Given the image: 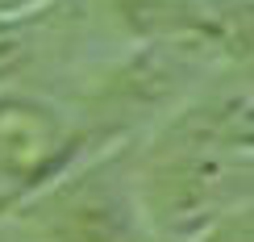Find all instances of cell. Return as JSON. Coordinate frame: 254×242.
Listing matches in <instances>:
<instances>
[{
    "instance_id": "6da1fadb",
    "label": "cell",
    "mask_w": 254,
    "mask_h": 242,
    "mask_svg": "<svg viewBox=\"0 0 254 242\" xmlns=\"http://www.w3.org/2000/svg\"><path fill=\"white\" fill-rule=\"evenodd\" d=\"M133 192L158 242H192L250 201L246 96L204 100L179 113L137 155Z\"/></svg>"
},
{
    "instance_id": "7a4b0ae2",
    "label": "cell",
    "mask_w": 254,
    "mask_h": 242,
    "mask_svg": "<svg viewBox=\"0 0 254 242\" xmlns=\"http://www.w3.org/2000/svg\"><path fill=\"white\" fill-rule=\"evenodd\" d=\"M25 217L50 242H158L142 217L129 171L121 167V151L71 180L42 184Z\"/></svg>"
},
{
    "instance_id": "3957f363",
    "label": "cell",
    "mask_w": 254,
    "mask_h": 242,
    "mask_svg": "<svg viewBox=\"0 0 254 242\" xmlns=\"http://www.w3.org/2000/svg\"><path fill=\"white\" fill-rule=\"evenodd\" d=\"M121 21L146 42H200L246 55L250 0H113Z\"/></svg>"
},
{
    "instance_id": "277c9868",
    "label": "cell",
    "mask_w": 254,
    "mask_h": 242,
    "mask_svg": "<svg viewBox=\"0 0 254 242\" xmlns=\"http://www.w3.org/2000/svg\"><path fill=\"white\" fill-rule=\"evenodd\" d=\"M79 21V0H46L21 13H0V83H13L42 67L55 46H67L75 38Z\"/></svg>"
},
{
    "instance_id": "5b68a950",
    "label": "cell",
    "mask_w": 254,
    "mask_h": 242,
    "mask_svg": "<svg viewBox=\"0 0 254 242\" xmlns=\"http://www.w3.org/2000/svg\"><path fill=\"white\" fill-rule=\"evenodd\" d=\"M192 242H250V213L238 209V213L221 217L217 226H208L204 234H196Z\"/></svg>"
},
{
    "instance_id": "8992f818",
    "label": "cell",
    "mask_w": 254,
    "mask_h": 242,
    "mask_svg": "<svg viewBox=\"0 0 254 242\" xmlns=\"http://www.w3.org/2000/svg\"><path fill=\"white\" fill-rule=\"evenodd\" d=\"M29 192H38V188H29V184H17V188H8V192H0V217H8L17 205H25V196Z\"/></svg>"
},
{
    "instance_id": "52a82bcc",
    "label": "cell",
    "mask_w": 254,
    "mask_h": 242,
    "mask_svg": "<svg viewBox=\"0 0 254 242\" xmlns=\"http://www.w3.org/2000/svg\"><path fill=\"white\" fill-rule=\"evenodd\" d=\"M34 4H46V0H0V13H21V8H34Z\"/></svg>"
}]
</instances>
